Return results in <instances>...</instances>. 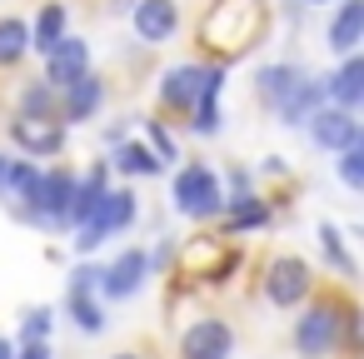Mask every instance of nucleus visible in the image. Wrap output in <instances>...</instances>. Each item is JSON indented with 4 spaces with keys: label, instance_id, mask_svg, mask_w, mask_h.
Returning a JSON list of instances; mask_svg holds the SVG:
<instances>
[{
    "label": "nucleus",
    "instance_id": "1",
    "mask_svg": "<svg viewBox=\"0 0 364 359\" xmlns=\"http://www.w3.org/2000/svg\"><path fill=\"white\" fill-rule=\"evenodd\" d=\"M75 180H80V175H75L70 165H50V170H41L36 190L16 205V215H21L26 225H36V230H70Z\"/></svg>",
    "mask_w": 364,
    "mask_h": 359
},
{
    "label": "nucleus",
    "instance_id": "2",
    "mask_svg": "<svg viewBox=\"0 0 364 359\" xmlns=\"http://www.w3.org/2000/svg\"><path fill=\"white\" fill-rule=\"evenodd\" d=\"M170 205L185 220H220L225 215V180L205 160H185L170 180Z\"/></svg>",
    "mask_w": 364,
    "mask_h": 359
},
{
    "label": "nucleus",
    "instance_id": "3",
    "mask_svg": "<svg viewBox=\"0 0 364 359\" xmlns=\"http://www.w3.org/2000/svg\"><path fill=\"white\" fill-rule=\"evenodd\" d=\"M135 220H140V195H135L130 185H110L105 200L95 205V215H90L85 225H75V254H80V259L95 254L110 235H125Z\"/></svg>",
    "mask_w": 364,
    "mask_h": 359
},
{
    "label": "nucleus",
    "instance_id": "4",
    "mask_svg": "<svg viewBox=\"0 0 364 359\" xmlns=\"http://www.w3.org/2000/svg\"><path fill=\"white\" fill-rule=\"evenodd\" d=\"M354 309H344V304H334V299H324V304H309L299 319H294V354L299 359H329L334 349H339V339H344V319H349Z\"/></svg>",
    "mask_w": 364,
    "mask_h": 359
},
{
    "label": "nucleus",
    "instance_id": "5",
    "mask_svg": "<svg viewBox=\"0 0 364 359\" xmlns=\"http://www.w3.org/2000/svg\"><path fill=\"white\" fill-rule=\"evenodd\" d=\"M309 294H314V269H309L299 254H279V259L264 269V299H269L274 309H299Z\"/></svg>",
    "mask_w": 364,
    "mask_h": 359
},
{
    "label": "nucleus",
    "instance_id": "6",
    "mask_svg": "<svg viewBox=\"0 0 364 359\" xmlns=\"http://www.w3.org/2000/svg\"><path fill=\"white\" fill-rule=\"evenodd\" d=\"M304 130H309V145L324 150V155H344V150L364 145L359 120H354L349 110H339V105H319V110L304 120Z\"/></svg>",
    "mask_w": 364,
    "mask_h": 359
},
{
    "label": "nucleus",
    "instance_id": "7",
    "mask_svg": "<svg viewBox=\"0 0 364 359\" xmlns=\"http://www.w3.org/2000/svg\"><path fill=\"white\" fill-rule=\"evenodd\" d=\"M150 279V259L140 245H125L110 264H100V294L105 299H135Z\"/></svg>",
    "mask_w": 364,
    "mask_h": 359
},
{
    "label": "nucleus",
    "instance_id": "8",
    "mask_svg": "<svg viewBox=\"0 0 364 359\" xmlns=\"http://www.w3.org/2000/svg\"><path fill=\"white\" fill-rule=\"evenodd\" d=\"M130 26L140 45H170L180 36V6L175 0H135L130 6Z\"/></svg>",
    "mask_w": 364,
    "mask_h": 359
},
{
    "label": "nucleus",
    "instance_id": "9",
    "mask_svg": "<svg viewBox=\"0 0 364 359\" xmlns=\"http://www.w3.org/2000/svg\"><path fill=\"white\" fill-rule=\"evenodd\" d=\"M180 359H235V329L215 314L195 319L180 334Z\"/></svg>",
    "mask_w": 364,
    "mask_h": 359
},
{
    "label": "nucleus",
    "instance_id": "10",
    "mask_svg": "<svg viewBox=\"0 0 364 359\" xmlns=\"http://www.w3.org/2000/svg\"><path fill=\"white\" fill-rule=\"evenodd\" d=\"M60 100H55V120L60 125H85V120H95L100 115V105H105V80L95 75V70H85L75 85H65V90H55Z\"/></svg>",
    "mask_w": 364,
    "mask_h": 359
},
{
    "label": "nucleus",
    "instance_id": "11",
    "mask_svg": "<svg viewBox=\"0 0 364 359\" xmlns=\"http://www.w3.org/2000/svg\"><path fill=\"white\" fill-rule=\"evenodd\" d=\"M11 145L26 160H55L65 150V125L60 120H11Z\"/></svg>",
    "mask_w": 364,
    "mask_h": 359
},
{
    "label": "nucleus",
    "instance_id": "12",
    "mask_svg": "<svg viewBox=\"0 0 364 359\" xmlns=\"http://www.w3.org/2000/svg\"><path fill=\"white\" fill-rule=\"evenodd\" d=\"M324 45L339 60L359 55V45H364V0H339L334 16H329V26H324Z\"/></svg>",
    "mask_w": 364,
    "mask_h": 359
},
{
    "label": "nucleus",
    "instance_id": "13",
    "mask_svg": "<svg viewBox=\"0 0 364 359\" xmlns=\"http://www.w3.org/2000/svg\"><path fill=\"white\" fill-rule=\"evenodd\" d=\"M90 70V41H80V36H65L50 55H46V85L50 90H65V85H75L80 75Z\"/></svg>",
    "mask_w": 364,
    "mask_h": 359
},
{
    "label": "nucleus",
    "instance_id": "14",
    "mask_svg": "<svg viewBox=\"0 0 364 359\" xmlns=\"http://www.w3.org/2000/svg\"><path fill=\"white\" fill-rule=\"evenodd\" d=\"M200 85H205V65H200V60H185V65H170V70L160 75L155 95H160L165 110H195Z\"/></svg>",
    "mask_w": 364,
    "mask_h": 359
},
{
    "label": "nucleus",
    "instance_id": "15",
    "mask_svg": "<svg viewBox=\"0 0 364 359\" xmlns=\"http://www.w3.org/2000/svg\"><path fill=\"white\" fill-rule=\"evenodd\" d=\"M324 105H339V110H349V115L364 105V60H359V55L339 60V70L324 75Z\"/></svg>",
    "mask_w": 364,
    "mask_h": 359
},
{
    "label": "nucleus",
    "instance_id": "16",
    "mask_svg": "<svg viewBox=\"0 0 364 359\" xmlns=\"http://www.w3.org/2000/svg\"><path fill=\"white\" fill-rule=\"evenodd\" d=\"M220 95H225V65H205V85H200V100H195V120L190 130L195 135H220L225 130V110H220Z\"/></svg>",
    "mask_w": 364,
    "mask_h": 359
},
{
    "label": "nucleus",
    "instance_id": "17",
    "mask_svg": "<svg viewBox=\"0 0 364 359\" xmlns=\"http://www.w3.org/2000/svg\"><path fill=\"white\" fill-rule=\"evenodd\" d=\"M26 31H31V50L46 60V55H50V50L70 36V11L60 6V0H46V6L36 11V21H31Z\"/></svg>",
    "mask_w": 364,
    "mask_h": 359
},
{
    "label": "nucleus",
    "instance_id": "18",
    "mask_svg": "<svg viewBox=\"0 0 364 359\" xmlns=\"http://www.w3.org/2000/svg\"><path fill=\"white\" fill-rule=\"evenodd\" d=\"M304 75H309L304 65H294V60H274V65H264V70L255 75V95H259L269 110H279V105L294 95V85H299Z\"/></svg>",
    "mask_w": 364,
    "mask_h": 359
},
{
    "label": "nucleus",
    "instance_id": "19",
    "mask_svg": "<svg viewBox=\"0 0 364 359\" xmlns=\"http://www.w3.org/2000/svg\"><path fill=\"white\" fill-rule=\"evenodd\" d=\"M105 165L120 170L125 180H155V175H165V165L145 150V140H130V135L110 145V160H105Z\"/></svg>",
    "mask_w": 364,
    "mask_h": 359
},
{
    "label": "nucleus",
    "instance_id": "20",
    "mask_svg": "<svg viewBox=\"0 0 364 359\" xmlns=\"http://www.w3.org/2000/svg\"><path fill=\"white\" fill-rule=\"evenodd\" d=\"M105 190H110V165H90V170L75 180V200H70V230H75V225H85V220L95 215V205L105 200Z\"/></svg>",
    "mask_w": 364,
    "mask_h": 359
},
{
    "label": "nucleus",
    "instance_id": "21",
    "mask_svg": "<svg viewBox=\"0 0 364 359\" xmlns=\"http://www.w3.org/2000/svg\"><path fill=\"white\" fill-rule=\"evenodd\" d=\"M319 105H324V75H304V80L294 85V95H289L274 115H279V125H304Z\"/></svg>",
    "mask_w": 364,
    "mask_h": 359
},
{
    "label": "nucleus",
    "instance_id": "22",
    "mask_svg": "<svg viewBox=\"0 0 364 359\" xmlns=\"http://www.w3.org/2000/svg\"><path fill=\"white\" fill-rule=\"evenodd\" d=\"M31 55V31L21 16H0V70H16Z\"/></svg>",
    "mask_w": 364,
    "mask_h": 359
},
{
    "label": "nucleus",
    "instance_id": "23",
    "mask_svg": "<svg viewBox=\"0 0 364 359\" xmlns=\"http://www.w3.org/2000/svg\"><path fill=\"white\" fill-rule=\"evenodd\" d=\"M55 90L46 85V80H31V85H21V95H16V120H55Z\"/></svg>",
    "mask_w": 364,
    "mask_h": 359
},
{
    "label": "nucleus",
    "instance_id": "24",
    "mask_svg": "<svg viewBox=\"0 0 364 359\" xmlns=\"http://www.w3.org/2000/svg\"><path fill=\"white\" fill-rule=\"evenodd\" d=\"M314 240H319V254H324V264L339 274V279H354V254H349V240L324 220L319 230H314Z\"/></svg>",
    "mask_w": 364,
    "mask_h": 359
},
{
    "label": "nucleus",
    "instance_id": "25",
    "mask_svg": "<svg viewBox=\"0 0 364 359\" xmlns=\"http://www.w3.org/2000/svg\"><path fill=\"white\" fill-rule=\"evenodd\" d=\"M36 180H41V165H36V160H26V155H21V160H6V175H0V195L21 205V200L36 190Z\"/></svg>",
    "mask_w": 364,
    "mask_h": 359
},
{
    "label": "nucleus",
    "instance_id": "26",
    "mask_svg": "<svg viewBox=\"0 0 364 359\" xmlns=\"http://www.w3.org/2000/svg\"><path fill=\"white\" fill-rule=\"evenodd\" d=\"M225 215H230V230H264V225H269V205H264L259 195L225 200Z\"/></svg>",
    "mask_w": 364,
    "mask_h": 359
},
{
    "label": "nucleus",
    "instance_id": "27",
    "mask_svg": "<svg viewBox=\"0 0 364 359\" xmlns=\"http://www.w3.org/2000/svg\"><path fill=\"white\" fill-rule=\"evenodd\" d=\"M65 309H70L80 334H105V309H100L95 294H65Z\"/></svg>",
    "mask_w": 364,
    "mask_h": 359
},
{
    "label": "nucleus",
    "instance_id": "28",
    "mask_svg": "<svg viewBox=\"0 0 364 359\" xmlns=\"http://www.w3.org/2000/svg\"><path fill=\"white\" fill-rule=\"evenodd\" d=\"M50 329H55V309L50 304H31L21 314V344H50Z\"/></svg>",
    "mask_w": 364,
    "mask_h": 359
},
{
    "label": "nucleus",
    "instance_id": "29",
    "mask_svg": "<svg viewBox=\"0 0 364 359\" xmlns=\"http://www.w3.org/2000/svg\"><path fill=\"white\" fill-rule=\"evenodd\" d=\"M145 150L160 160V165H175L180 160V145H175V130L165 120H145Z\"/></svg>",
    "mask_w": 364,
    "mask_h": 359
},
{
    "label": "nucleus",
    "instance_id": "30",
    "mask_svg": "<svg viewBox=\"0 0 364 359\" xmlns=\"http://www.w3.org/2000/svg\"><path fill=\"white\" fill-rule=\"evenodd\" d=\"M334 170H339V180H344V190H364V145H354V150H344V155L334 160Z\"/></svg>",
    "mask_w": 364,
    "mask_h": 359
},
{
    "label": "nucleus",
    "instance_id": "31",
    "mask_svg": "<svg viewBox=\"0 0 364 359\" xmlns=\"http://www.w3.org/2000/svg\"><path fill=\"white\" fill-rule=\"evenodd\" d=\"M95 289H100V264H85L80 259L70 269V294H95Z\"/></svg>",
    "mask_w": 364,
    "mask_h": 359
},
{
    "label": "nucleus",
    "instance_id": "32",
    "mask_svg": "<svg viewBox=\"0 0 364 359\" xmlns=\"http://www.w3.org/2000/svg\"><path fill=\"white\" fill-rule=\"evenodd\" d=\"M16 359H55L50 344H16Z\"/></svg>",
    "mask_w": 364,
    "mask_h": 359
},
{
    "label": "nucleus",
    "instance_id": "33",
    "mask_svg": "<svg viewBox=\"0 0 364 359\" xmlns=\"http://www.w3.org/2000/svg\"><path fill=\"white\" fill-rule=\"evenodd\" d=\"M304 6H339V0H289V21H294Z\"/></svg>",
    "mask_w": 364,
    "mask_h": 359
},
{
    "label": "nucleus",
    "instance_id": "34",
    "mask_svg": "<svg viewBox=\"0 0 364 359\" xmlns=\"http://www.w3.org/2000/svg\"><path fill=\"white\" fill-rule=\"evenodd\" d=\"M0 359H16V339H6V334H0Z\"/></svg>",
    "mask_w": 364,
    "mask_h": 359
},
{
    "label": "nucleus",
    "instance_id": "35",
    "mask_svg": "<svg viewBox=\"0 0 364 359\" xmlns=\"http://www.w3.org/2000/svg\"><path fill=\"white\" fill-rule=\"evenodd\" d=\"M110 359H140V354H130V349H120V354H110Z\"/></svg>",
    "mask_w": 364,
    "mask_h": 359
},
{
    "label": "nucleus",
    "instance_id": "36",
    "mask_svg": "<svg viewBox=\"0 0 364 359\" xmlns=\"http://www.w3.org/2000/svg\"><path fill=\"white\" fill-rule=\"evenodd\" d=\"M0 175H6V155H0Z\"/></svg>",
    "mask_w": 364,
    "mask_h": 359
}]
</instances>
